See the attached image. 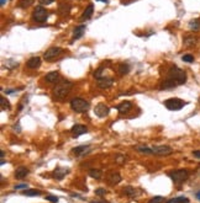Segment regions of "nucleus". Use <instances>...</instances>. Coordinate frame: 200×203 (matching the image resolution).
I'll use <instances>...</instances> for the list:
<instances>
[{"label":"nucleus","mask_w":200,"mask_h":203,"mask_svg":"<svg viewBox=\"0 0 200 203\" xmlns=\"http://www.w3.org/2000/svg\"><path fill=\"white\" fill-rule=\"evenodd\" d=\"M46 200H47V201H50V202H52V203L58 202V197H57V196H52V195L47 196V197H46Z\"/></svg>","instance_id":"obj_36"},{"label":"nucleus","mask_w":200,"mask_h":203,"mask_svg":"<svg viewBox=\"0 0 200 203\" xmlns=\"http://www.w3.org/2000/svg\"><path fill=\"white\" fill-rule=\"evenodd\" d=\"M105 193H106L105 188H101V187H100V188H97V190H95V195H97V196H104Z\"/></svg>","instance_id":"obj_37"},{"label":"nucleus","mask_w":200,"mask_h":203,"mask_svg":"<svg viewBox=\"0 0 200 203\" xmlns=\"http://www.w3.org/2000/svg\"><path fill=\"white\" fill-rule=\"evenodd\" d=\"M89 176L93 177V179L99 180L100 177H101V171H100L99 169H90L89 170Z\"/></svg>","instance_id":"obj_27"},{"label":"nucleus","mask_w":200,"mask_h":203,"mask_svg":"<svg viewBox=\"0 0 200 203\" xmlns=\"http://www.w3.org/2000/svg\"><path fill=\"white\" fill-rule=\"evenodd\" d=\"M182 61L185 62V63H192V62H194V57L192 54H185L182 57Z\"/></svg>","instance_id":"obj_33"},{"label":"nucleus","mask_w":200,"mask_h":203,"mask_svg":"<svg viewBox=\"0 0 200 203\" xmlns=\"http://www.w3.org/2000/svg\"><path fill=\"white\" fill-rule=\"evenodd\" d=\"M97 1H103V2H108V0H97Z\"/></svg>","instance_id":"obj_45"},{"label":"nucleus","mask_w":200,"mask_h":203,"mask_svg":"<svg viewBox=\"0 0 200 203\" xmlns=\"http://www.w3.org/2000/svg\"><path fill=\"white\" fill-rule=\"evenodd\" d=\"M188 102L183 101L180 99H177V97H172V99H168L164 101V106L171 110V111H178V110H182Z\"/></svg>","instance_id":"obj_4"},{"label":"nucleus","mask_w":200,"mask_h":203,"mask_svg":"<svg viewBox=\"0 0 200 203\" xmlns=\"http://www.w3.org/2000/svg\"><path fill=\"white\" fill-rule=\"evenodd\" d=\"M197 198H198V200L200 201V191L198 192V193H197Z\"/></svg>","instance_id":"obj_43"},{"label":"nucleus","mask_w":200,"mask_h":203,"mask_svg":"<svg viewBox=\"0 0 200 203\" xmlns=\"http://www.w3.org/2000/svg\"><path fill=\"white\" fill-rule=\"evenodd\" d=\"M152 151H153V154L161 155V156H167L173 153L172 148L168 145H155V146H152Z\"/></svg>","instance_id":"obj_8"},{"label":"nucleus","mask_w":200,"mask_h":203,"mask_svg":"<svg viewBox=\"0 0 200 203\" xmlns=\"http://www.w3.org/2000/svg\"><path fill=\"white\" fill-rule=\"evenodd\" d=\"M168 79L174 80L178 85H183L187 81V74L184 70H182L178 67H172L168 72Z\"/></svg>","instance_id":"obj_2"},{"label":"nucleus","mask_w":200,"mask_h":203,"mask_svg":"<svg viewBox=\"0 0 200 203\" xmlns=\"http://www.w3.org/2000/svg\"><path fill=\"white\" fill-rule=\"evenodd\" d=\"M103 72H104V68H99V69H97L95 70V73H94V77L99 80V79H101V78H104L103 77Z\"/></svg>","instance_id":"obj_34"},{"label":"nucleus","mask_w":200,"mask_h":203,"mask_svg":"<svg viewBox=\"0 0 200 203\" xmlns=\"http://www.w3.org/2000/svg\"><path fill=\"white\" fill-rule=\"evenodd\" d=\"M108 180L110 181V183H111V185H118V183L121 181V176L118 174V172L113 171V172H110V174H109Z\"/></svg>","instance_id":"obj_19"},{"label":"nucleus","mask_w":200,"mask_h":203,"mask_svg":"<svg viewBox=\"0 0 200 203\" xmlns=\"http://www.w3.org/2000/svg\"><path fill=\"white\" fill-rule=\"evenodd\" d=\"M26 65H27V68H30V69H37V68H40V65H41V58L40 57H32V58H30V59L27 61Z\"/></svg>","instance_id":"obj_14"},{"label":"nucleus","mask_w":200,"mask_h":203,"mask_svg":"<svg viewBox=\"0 0 200 203\" xmlns=\"http://www.w3.org/2000/svg\"><path fill=\"white\" fill-rule=\"evenodd\" d=\"M124 193L126 195V196H129V197H134V196H136L137 195V191H136V188H134V187H131V186H127V187H124Z\"/></svg>","instance_id":"obj_23"},{"label":"nucleus","mask_w":200,"mask_h":203,"mask_svg":"<svg viewBox=\"0 0 200 203\" xmlns=\"http://www.w3.org/2000/svg\"><path fill=\"white\" fill-rule=\"evenodd\" d=\"M84 33H85V25L77 26V27L73 30V40H79Z\"/></svg>","instance_id":"obj_18"},{"label":"nucleus","mask_w":200,"mask_h":203,"mask_svg":"<svg viewBox=\"0 0 200 203\" xmlns=\"http://www.w3.org/2000/svg\"><path fill=\"white\" fill-rule=\"evenodd\" d=\"M32 19L37 22H45L48 19V11L43 6H36L32 12Z\"/></svg>","instance_id":"obj_6"},{"label":"nucleus","mask_w":200,"mask_h":203,"mask_svg":"<svg viewBox=\"0 0 200 203\" xmlns=\"http://www.w3.org/2000/svg\"><path fill=\"white\" fill-rule=\"evenodd\" d=\"M34 4V0H19L18 1V6L20 9H27L29 6H31Z\"/></svg>","instance_id":"obj_26"},{"label":"nucleus","mask_w":200,"mask_h":203,"mask_svg":"<svg viewBox=\"0 0 200 203\" xmlns=\"http://www.w3.org/2000/svg\"><path fill=\"white\" fill-rule=\"evenodd\" d=\"M71 10V6L68 4H61L60 5V12L61 14H68Z\"/></svg>","instance_id":"obj_31"},{"label":"nucleus","mask_w":200,"mask_h":203,"mask_svg":"<svg viewBox=\"0 0 200 203\" xmlns=\"http://www.w3.org/2000/svg\"><path fill=\"white\" fill-rule=\"evenodd\" d=\"M42 5H48V4H52L55 0H39Z\"/></svg>","instance_id":"obj_39"},{"label":"nucleus","mask_w":200,"mask_h":203,"mask_svg":"<svg viewBox=\"0 0 200 203\" xmlns=\"http://www.w3.org/2000/svg\"><path fill=\"white\" fill-rule=\"evenodd\" d=\"M177 85H178V84H177L174 80H172V79H167L166 81L162 82L161 89H173V87H176Z\"/></svg>","instance_id":"obj_21"},{"label":"nucleus","mask_w":200,"mask_h":203,"mask_svg":"<svg viewBox=\"0 0 200 203\" xmlns=\"http://www.w3.org/2000/svg\"><path fill=\"white\" fill-rule=\"evenodd\" d=\"M193 155H194L195 158L200 159V150H195V151H193Z\"/></svg>","instance_id":"obj_40"},{"label":"nucleus","mask_w":200,"mask_h":203,"mask_svg":"<svg viewBox=\"0 0 200 203\" xmlns=\"http://www.w3.org/2000/svg\"><path fill=\"white\" fill-rule=\"evenodd\" d=\"M58 78H60L58 72H50V73L45 77V80L47 81V82H50V84H52V82H56Z\"/></svg>","instance_id":"obj_20"},{"label":"nucleus","mask_w":200,"mask_h":203,"mask_svg":"<svg viewBox=\"0 0 200 203\" xmlns=\"http://www.w3.org/2000/svg\"><path fill=\"white\" fill-rule=\"evenodd\" d=\"M197 42H198V40H197L195 37L189 36V37H187V38L184 40V44H185L187 47H193V46H195V44H197Z\"/></svg>","instance_id":"obj_28"},{"label":"nucleus","mask_w":200,"mask_h":203,"mask_svg":"<svg viewBox=\"0 0 200 203\" xmlns=\"http://www.w3.org/2000/svg\"><path fill=\"white\" fill-rule=\"evenodd\" d=\"M137 150L143 154H153L152 148H147V146H137Z\"/></svg>","instance_id":"obj_32"},{"label":"nucleus","mask_w":200,"mask_h":203,"mask_svg":"<svg viewBox=\"0 0 200 203\" xmlns=\"http://www.w3.org/2000/svg\"><path fill=\"white\" fill-rule=\"evenodd\" d=\"M0 155H1V159H4V155H5V151H4V150H1V153H0Z\"/></svg>","instance_id":"obj_42"},{"label":"nucleus","mask_w":200,"mask_h":203,"mask_svg":"<svg viewBox=\"0 0 200 203\" xmlns=\"http://www.w3.org/2000/svg\"><path fill=\"white\" fill-rule=\"evenodd\" d=\"M14 188H15V190H22V188L26 190V188H27V185H25V183H20V185H16Z\"/></svg>","instance_id":"obj_38"},{"label":"nucleus","mask_w":200,"mask_h":203,"mask_svg":"<svg viewBox=\"0 0 200 203\" xmlns=\"http://www.w3.org/2000/svg\"><path fill=\"white\" fill-rule=\"evenodd\" d=\"M90 150V146L89 145H80V146H77V148H73V154L74 155H85L87 153H89Z\"/></svg>","instance_id":"obj_16"},{"label":"nucleus","mask_w":200,"mask_h":203,"mask_svg":"<svg viewBox=\"0 0 200 203\" xmlns=\"http://www.w3.org/2000/svg\"><path fill=\"white\" fill-rule=\"evenodd\" d=\"M113 82H114V80L111 79V78H101V79H99L98 80V87H100V89H109V87H111L113 86Z\"/></svg>","instance_id":"obj_12"},{"label":"nucleus","mask_w":200,"mask_h":203,"mask_svg":"<svg viewBox=\"0 0 200 203\" xmlns=\"http://www.w3.org/2000/svg\"><path fill=\"white\" fill-rule=\"evenodd\" d=\"M189 28L192 31H200V19H194L189 22Z\"/></svg>","instance_id":"obj_24"},{"label":"nucleus","mask_w":200,"mask_h":203,"mask_svg":"<svg viewBox=\"0 0 200 203\" xmlns=\"http://www.w3.org/2000/svg\"><path fill=\"white\" fill-rule=\"evenodd\" d=\"M131 107H132V103L130 101H124V102H121L120 105L116 106V108H118V111H119L120 113H126V112H129V111L131 110Z\"/></svg>","instance_id":"obj_17"},{"label":"nucleus","mask_w":200,"mask_h":203,"mask_svg":"<svg viewBox=\"0 0 200 203\" xmlns=\"http://www.w3.org/2000/svg\"><path fill=\"white\" fill-rule=\"evenodd\" d=\"M167 203H189V200L184 196H180V197H176V198L169 200Z\"/></svg>","instance_id":"obj_29"},{"label":"nucleus","mask_w":200,"mask_h":203,"mask_svg":"<svg viewBox=\"0 0 200 203\" xmlns=\"http://www.w3.org/2000/svg\"><path fill=\"white\" fill-rule=\"evenodd\" d=\"M163 201H164V198L162 196H156L150 201V203H162Z\"/></svg>","instance_id":"obj_35"},{"label":"nucleus","mask_w":200,"mask_h":203,"mask_svg":"<svg viewBox=\"0 0 200 203\" xmlns=\"http://www.w3.org/2000/svg\"><path fill=\"white\" fill-rule=\"evenodd\" d=\"M71 108L74 111V112H85L88 108H89V102L80 99V97H76V99H72L71 100Z\"/></svg>","instance_id":"obj_3"},{"label":"nucleus","mask_w":200,"mask_h":203,"mask_svg":"<svg viewBox=\"0 0 200 203\" xmlns=\"http://www.w3.org/2000/svg\"><path fill=\"white\" fill-rule=\"evenodd\" d=\"M188 176H189V172H188V170H184V169H182V170H177V171H173V172L169 174V177L172 179V181H173L174 183L184 182V181L188 179Z\"/></svg>","instance_id":"obj_5"},{"label":"nucleus","mask_w":200,"mask_h":203,"mask_svg":"<svg viewBox=\"0 0 200 203\" xmlns=\"http://www.w3.org/2000/svg\"><path fill=\"white\" fill-rule=\"evenodd\" d=\"M61 53H62V48H60V47H51L43 53V59L47 62L53 61L57 57H60Z\"/></svg>","instance_id":"obj_7"},{"label":"nucleus","mask_w":200,"mask_h":203,"mask_svg":"<svg viewBox=\"0 0 200 203\" xmlns=\"http://www.w3.org/2000/svg\"><path fill=\"white\" fill-rule=\"evenodd\" d=\"M94 112H95V115L100 117V118H104V117H106L108 115H109V112H110V108L104 103V102H100L98 103L97 106H95V110H94Z\"/></svg>","instance_id":"obj_9"},{"label":"nucleus","mask_w":200,"mask_h":203,"mask_svg":"<svg viewBox=\"0 0 200 203\" xmlns=\"http://www.w3.org/2000/svg\"><path fill=\"white\" fill-rule=\"evenodd\" d=\"M93 12H94V5L93 4H89L87 7H85V10L83 11V15H82V17H80V20H89L90 17H92V15H93Z\"/></svg>","instance_id":"obj_15"},{"label":"nucleus","mask_w":200,"mask_h":203,"mask_svg":"<svg viewBox=\"0 0 200 203\" xmlns=\"http://www.w3.org/2000/svg\"><path fill=\"white\" fill-rule=\"evenodd\" d=\"M92 203H105V202H92Z\"/></svg>","instance_id":"obj_46"},{"label":"nucleus","mask_w":200,"mask_h":203,"mask_svg":"<svg viewBox=\"0 0 200 203\" xmlns=\"http://www.w3.org/2000/svg\"><path fill=\"white\" fill-rule=\"evenodd\" d=\"M0 107H1V110L3 111H5V110H10V103L9 101L5 99V97H0Z\"/></svg>","instance_id":"obj_30"},{"label":"nucleus","mask_w":200,"mask_h":203,"mask_svg":"<svg viewBox=\"0 0 200 203\" xmlns=\"http://www.w3.org/2000/svg\"><path fill=\"white\" fill-rule=\"evenodd\" d=\"M118 72L120 73L121 75H126L130 72V65L127 63H120L118 67Z\"/></svg>","instance_id":"obj_22"},{"label":"nucleus","mask_w":200,"mask_h":203,"mask_svg":"<svg viewBox=\"0 0 200 203\" xmlns=\"http://www.w3.org/2000/svg\"><path fill=\"white\" fill-rule=\"evenodd\" d=\"M22 195L24 196H29V197H35V196H40L41 195V191H39V190H25V191H22Z\"/></svg>","instance_id":"obj_25"},{"label":"nucleus","mask_w":200,"mask_h":203,"mask_svg":"<svg viewBox=\"0 0 200 203\" xmlns=\"http://www.w3.org/2000/svg\"><path fill=\"white\" fill-rule=\"evenodd\" d=\"M6 1H8V0H0V5H1V6H4V5L6 4Z\"/></svg>","instance_id":"obj_41"},{"label":"nucleus","mask_w":200,"mask_h":203,"mask_svg":"<svg viewBox=\"0 0 200 203\" xmlns=\"http://www.w3.org/2000/svg\"><path fill=\"white\" fill-rule=\"evenodd\" d=\"M72 87H73V84H72L71 81H68V80L61 81V82H58V84L56 85V87L53 89V95H55L56 99L62 100V99H64V97L69 94V91H71Z\"/></svg>","instance_id":"obj_1"},{"label":"nucleus","mask_w":200,"mask_h":203,"mask_svg":"<svg viewBox=\"0 0 200 203\" xmlns=\"http://www.w3.org/2000/svg\"><path fill=\"white\" fill-rule=\"evenodd\" d=\"M0 164H1V165H4V164H5V159H1V161H0Z\"/></svg>","instance_id":"obj_44"},{"label":"nucleus","mask_w":200,"mask_h":203,"mask_svg":"<svg viewBox=\"0 0 200 203\" xmlns=\"http://www.w3.org/2000/svg\"><path fill=\"white\" fill-rule=\"evenodd\" d=\"M68 172H69V169H67V167H56L53 171V176L57 180H63L64 176L68 175Z\"/></svg>","instance_id":"obj_11"},{"label":"nucleus","mask_w":200,"mask_h":203,"mask_svg":"<svg viewBox=\"0 0 200 203\" xmlns=\"http://www.w3.org/2000/svg\"><path fill=\"white\" fill-rule=\"evenodd\" d=\"M29 169L27 167H25V166H20V167H18L16 169V171H15V177L18 179V180H22V179H25L27 175H29Z\"/></svg>","instance_id":"obj_13"},{"label":"nucleus","mask_w":200,"mask_h":203,"mask_svg":"<svg viewBox=\"0 0 200 203\" xmlns=\"http://www.w3.org/2000/svg\"><path fill=\"white\" fill-rule=\"evenodd\" d=\"M71 132H72V134H73L74 138H78V137L82 136V134L88 133V128H87L85 126H83V124H74V126L72 127Z\"/></svg>","instance_id":"obj_10"}]
</instances>
